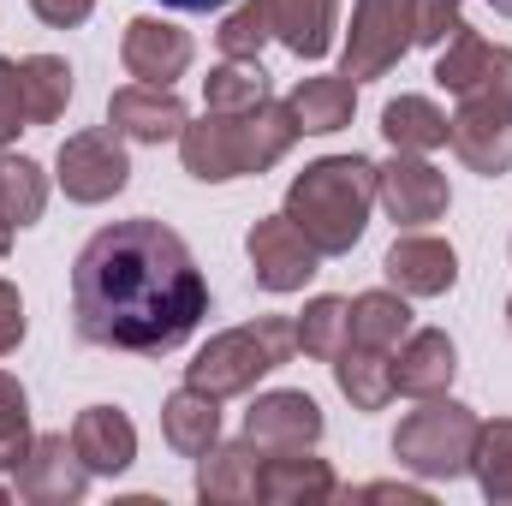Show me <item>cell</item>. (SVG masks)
<instances>
[{"mask_svg": "<svg viewBox=\"0 0 512 506\" xmlns=\"http://www.w3.org/2000/svg\"><path fill=\"white\" fill-rule=\"evenodd\" d=\"M209 316V280L167 221H114L72 262V328L108 352H179Z\"/></svg>", "mask_w": 512, "mask_h": 506, "instance_id": "1", "label": "cell"}, {"mask_svg": "<svg viewBox=\"0 0 512 506\" xmlns=\"http://www.w3.org/2000/svg\"><path fill=\"white\" fill-rule=\"evenodd\" d=\"M298 137L304 131L292 120V108L268 96L251 114H203L197 126H185L179 131V161L191 179L227 185V179H256V173L280 167Z\"/></svg>", "mask_w": 512, "mask_h": 506, "instance_id": "2", "label": "cell"}, {"mask_svg": "<svg viewBox=\"0 0 512 506\" xmlns=\"http://www.w3.org/2000/svg\"><path fill=\"white\" fill-rule=\"evenodd\" d=\"M376 209V161L364 155H322L286 185V221L322 256H346Z\"/></svg>", "mask_w": 512, "mask_h": 506, "instance_id": "3", "label": "cell"}, {"mask_svg": "<svg viewBox=\"0 0 512 506\" xmlns=\"http://www.w3.org/2000/svg\"><path fill=\"white\" fill-rule=\"evenodd\" d=\"M292 352H298L292 316H256L245 328L215 334V340L185 364V381L203 387V393H215V399H239V393H251L262 376H274L280 364H292Z\"/></svg>", "mask_w": 512, "mask_h": 506, "instance_id": "4", "label": "cell"}, {"mask_svg": "<svg viewBox=\"0 0 512 506\" xmlns=\"http://www.w3.org/2000/svg\"><path fill=\"white\" fill-rule=\"evenodd\" d=\"M477 435H483V417L447 393L423 399L417 411L399 417L393 429V459L399 471L423 477V483H453L471 471V453H477Z\"/></svg>", "mask_w": 512, "mask_h": 506, "instance_id": "5", "label": "cell"}, {"mask_svg": "<svg viewBox=\"0 0 512 506\" xmlns=\"http://www.w3.org/2000/svg\"><path fill=\"white\" fill-rule=\"evenodd\" d=\"M447 143L483 179L512 173V48H501L495 66L459 96V114L447 120Z\"/></svg>", "mask_w": 512, "mask_h": 506, "instance_id": "6", "label": "cell"}, {"mask_svg": "<svg viewBox=\"0 0 512 506\" xmlns=\"http://www.w3.org/2000/svg\"><path fill=\"white\" fill-rule=\"evenodd\" d=\"M54 179L72 203H108L131 185V155H126V137L114 126H90V131H72L54 155Z\"/></svg>", "mask_w": 512, "mask_h": 506, "instance_id": "7", "label": "cell"}, {"mask_svg": "<svg viewBox=\"0 0 512 506\" xmlns=\"http://www.w3.org/2000/svg\"><path fill=\"white\" fill-rule=\"evenodd\" d=\"M411 0H358L352 6V30H346V54H340V72L352 84H370L387 78L405 48H411Z\"/></svg>", "mask_w": 512, "mask_h": 506, "instance_id": "8", "label": "cell"}, {"mask_svg": "<svg viewBox=\"0 0 512 506\" xmlns=\"http://www.w3.org/2000/svg\"><path fill=\"white\" fill-rule=\"evenodd\" d=\"M376 203L387 209L393 227L417 233V227H429V221H441L453 209V185H447L441 167H429V155L393 149L382 167H376Z\"/></svg>", "mask_w": 512, "mask_h": 506, "instance_id": "9", "label": "cell"}, {"mask_svg": "<svg viewBox=\"0 0 512 506\" xmlns=\"http://www.w3.org/2000/svg\"><path fill=\"white\" fill-rule=\"evenodd\" d=\"M245 256H251V274L262 292H304L322 268V251L286 215H262L245 233Z\"/></svg>", "mask_w": 512, "mask_h": 506, "instance_id": "10", "label": "cell"}, {"mask_svg": "<svg viewBox=\"0 0 512 506\" xmlns=\"http://www.w3.org/2000/svg\"><path fill=\"white\" fill-rule=\"evenodd\" d=\"M191 60H197L191 30H179V24H167V18H155V12L131 18L126 36H120V66H126L137 84H167V90H173V84L191 72Z\"/></svg>", "mask_w": 512, "mask_h": 506, "instance_id": "11", "label": "cell"}, {"mask_svg": "<svg viewBox=\"0 0 512 506\" xmlns=\"http://www.w3.org/2000/svg\"><path fill=\"white\" fill-rule=\"evenodd\" d=\"M328 429L322 405L304 393V387H274V393H256L251 411H245V441L268 447V453H286V447H316Z\"/></svg>", "mask_w": 512, "mask_h": 506, "instance_id": "12", "label": "cell"}, {"mask_svg": "<svg viewBox=\"0 0 512 506\" xmlns=\"http://www.w3.org/2000/svg\"><path fill=\"white\" fill-rule=\"evenodd\" d=\"M12 477H18V495L30 506H78L90 489V465L78 459V447L66 435H36Z\"/></svg>", "mask_w": 512, "mask_h": 506, "instance_id": "13", "label": "cell"}, {"mask_svg": "<svg viewBox=\"0 0 512 506\" xmlns=\"http://www.w3.org/2000/svg\"><path fill=\"white\" fill-rule=\"evenodd\" d=\"M382 274L393 292L405 298H441L459 286V251L447 239H429V233H405L393 239V251L382 256Z\"/></svg>", "mask_w": 512, "mask_h": 506, "instance_id": "14", "label": "cell"}, {"mask_svg": "<svg viewBox=\"0 0 512 506\" xmlns=\"http://www.w3.org/2000/svg\"><path fill=\"white\" fill-rule=\"evenodd\" d=\"M108 126L131 143H167V137H179L191 126V114L167 84H126V90L108 96Z\"/></svg>", "mask_w": 512, "mask_h": 506, "instance_id": "15", "label": "cell"}, {"mask_svg": "<svg viewBox=\"0 0 512 506\" xmlns=\"http://www.w3.org/2000/svg\"><path fill=\"white\" fill-rule=\"evenodd\" d=\"M72 447L90 465V477H126L137 465V423L120 405H84L72 423Z\"/></svg>", "mask_w": 512, "mask_h": 506, "instance_id": "16", "label": "cell"}, {"mask_svg": "<svg viewBox=\"0 0 512 506\" xmlns=\"http://www.w3.org/2000/svg\"><path fill=\"white\" fill-rule=\"evenodd\" d=\"M340 495V477L328 459H316L310 447H286V453H268L262 447V501L274 506H322Z\"/></svg>", "mask_w": 512, "mask_h": 506, "instance_id": "17", "label": "cell"}, {"mask_svg": "<svg viewBox=\"0 0 512 506\" xmlns=\"http://www.w3.org/2000/svg\"><path fill=\"white\" fill-rule=\"evenodd\" d=\"M197 501L209 506H251L262 501V447L256 441H215L197 459Z\"/></svg>", "mask_w": 512, "mask_h": 506, "instance_id": "18", "label": "cell"}, {"mask_svg": "<svg viewBox=\"0 0 512 506\" xmlns=\"http://www.w3.org/2000/svg\"><path fill=\"white\" fill-rule=\"evenodd\" d=\"M459 376V346L453 334L441 328H417L399 340V358H393V393H411V399H435L447 393Z\"/></svg>", "mask_w": 512, "mask_h": 506, "instance_id": "19", "label": "cell"}, {"mask_svg": "<svg viewBox=\"0 0 512 506\" xmlns=\"http://www.w3.org/2000/svg\"><path fill=\"white\" fill-rule=\"evenodd\" d=\"M161 441L179 453V459H203L215 441H221V399L203 393V387H179L161 399Z\"/></svg>", "mask_w": 512, "mask_h": 506, "instance_id": "20", "label": "cell"}, {"mask_svg": "<svg viewBox=\"0 0 512 506\" xmlns=\"http://www.w3.org/2000/svg\"><path fill=\"white\" fill-rule=\"evenodd\" d=\"M334 18H340V0H268V30L298 60H322L334 48Z\"/></svg>", "mask_w": 512, "mask_h": 506, "instance_id": "21", "label": "cell"}, {"mask_svg": "<svg viewBox=\"0 0 512 506\" xmlns=\"http://www.w3.org/2000/svg\"><path fill=\"white\" fill-rule=\"evenodd\" d=\"M286 108H292L298 131L328 137V131L352 126V114H358V84H352L346 72H340V78H298L292 96H286Z\"/></svg>", "mask_w": 512, "mask_h": 506, "instance_id": "22", "label": "cell"}, {"mask_svg": "<svg viewBox=\"0 0 512 506\" xmlns=\"http://www.w3.org/2000/svg\"><path fill=\"white\" fill-rule=\"evenodd\" d=\"M334 381H340V393L352 399V411H382L387 399H393V358L358 346V340H346V346L334 352Z\"/></svg>", "mask_w": 512, "mask_h": 506, "instance_id": "23", "label": "cell"}, {"mask_svg": "<svg viewBox=\"0 0 512 506\" xmlns=\"http://www.w3.org/2000/svg\"><path fill=\"white\" fill-rule=\"evenodd\" d=\"M411 334V304H405V292H358L352 298V334L346 340H358V346H370V352H399V340Z\"/></svg>", "mask_w": 512, "mask_h": 506, "instance_id": "24", "label": "cell"}, {"mask_svg": "<svg viewBox=\"0 0 512 506\" xmlns=\"http://www.w3.org/2000/svg\"><path fill=\"white\" fill-rule=\"evenodd\" d=\"M382 137L405 155H429V149H447V114L429 102V96H393L382 108Z\"/></svg>", "mask_w": 512, "mask_h": 506, "instance_id": "25", "label": "cell"}, {"mask_svg": "<svg viewBox=\"0 0 512 506\" xmlns=\"http://www.w3.org/2000/svg\"><path fill=\"white\" fill-rule=\"evenodd\" d=\"M48 209V173L30 155L0 149V227H36Z\"/></svg>", "mask_w": 512, "mask_h": 506, "instance_id": "26", "label": "cell"}, {"mask_svg": "<svg viewBox=\"0 0 512 506\" xmlns=\"http://www.w3.org/2000/svg\"><path fill=\"white\" fill-rule=\"evenodd\" d=\"M268 102V72L256 60H221L203 78V114H251Z\"/></svg>", "mask_w": 512, "mask_h": 506, "instance_id": "27", "label": "cell"}, {"mask_svg": "<svg viewBox=\"0 0 512 506\" xmlns=\"http://www.w3.org/2000/svg\"><path fill=\"white\" fill-rule=\"evenodd\" d=\"M298 352L304 358H316V364H334V352L346 346V334H352V298H310L304 310H298Z\"/></svg>", "mask_w": 512, "mask_h": 506, "instance_id": "28", "label": "cell"}, {"mask_svg": "<svg viewBox=\"0 0 512 506\" xmlns=\"http://www.w3.org/2000/svg\"><path fill=\"white\" fill-rule=\"evenodd\" d=\"M18 72H24V96H30L36 126H54V120L66 114L72 90H78V84H72V66H66L60 54H24Z\"/></svg>", "mask_w": 512, "mask_h": 506, "instance_id": "29", "label": "cell"}, {"mask_svg": "<svg viewBox=\"0 0 512 506\" xmlns=\"http://www.w3.org/2000/svg\"><path fill=\"white\" fill-rule=\"evenodd\" d=\"M471 477H477L483 501L512 506V417L483 423V435H477V453H471Z\"/></svg>", "mask_w": 512, "mask_h": 506, "instance_id": "30", "label": "cell"}, {"mask_svg": "<svg viewBox=\"0 0 512 506\" xmlns=\"http://www.w3.org/2000/svg\"><path fill=\"white\" fill-rule=\"evenodd\" d=\"M30 441H36V429H30V393H24L18 376L0 370V477L24 465Z\"/></svg>", "mask_w": 512, "mask_h": 506, "instance_id": "31", "label": "cell"}, {"mask_svg": "<svg viewBox=\"0 0 512 506\" xmlns=\"http://www.w3.org/2000/svg\"><path fill=\"white\" fill-rule=\"evenodd\" d=\"M268 36H274V30H268V0H245V6L227 12L221 30H215V42H221L227 60H256Z\"/></svg>", "mask_w": 512, "mask_h": 506, "instance_id": "32", "label": "cell"}, {"mask_svg": "<svg viewBox=\"0 0 512 506\" xmlns=\"http://www.w3.org/2000/svg\"><path fill=\"white\" fill-rule=\"evenodd\" d=\"M30 126H36V114H30V96H24V72H18L12 54H0V149L18 143V131Z\"/></svg>", "mask_w": 512, "mask_h": 506, "instance_id": "33", "label": "cell"}, {"mask_svg": "<svg viewBox=\"0 0 512 506\" xmlns=\"http://www.w3.org/2000/svg\"><path fill=\"white\" fill-rule=\"evenodd\" d=\"M459 24H465L459 18V0H411V36L423 48H441Z\"/></svg>", "mask_w": 512, "mask_h": 506, "instance_id": "34", "label": "cell"}, {"mask_svg": "<svg viewBox=\"0 0 512 506\" xmlns=\"http://www.w3.org/2000/svg\"><path fill=\"white\" fill-rule=\"evenodd\" d=\"M24 346V298L12 280H0V358Z\"/></svg>", "mask_w": 512, "mask_h": 506, "instance_id": "35", "label": "cell"}, {"mask_svg": "<svg viewBox=\"0 0 512 506\" xmlns=\"http://www.w3.org/2000/svg\"><path fill=\"white\" fill-rule=\"evenodd\" d=\"M30 12H36L48 30H78V24L96 12V0H30Z\"/></svg>", "mask_w": 512, "mask_h": 506, "instance_id": "36", "label": "cell"}, {"mask_svg": "<svg viewBox=\"0 0 512 506\" xmlns=\"http://www.w3.org/2000/svg\"><path fill=\"white\" fill-rule=\"evenodd\" d=\"M358 501H399V506H429V489H411V483H364Z\"/></svg>", "mask_w": 512, "mask_h": 506, "instance_id": "37", "label": "cell"}, {"mask_svg": "<svg viewBox=\"0 0 512 506\" xmlns=\"http://www.w3.org/2000/svg\"><path fill=\"white\" fill-rule=\"evenodd\" d=\"M161 6H173V12H221L233 0H161Z\"/></svg>", "mask_w": 512, "mask_h": 506, "instance_id": "38", "label": "cell"}, {"mask_svg": "<svg viewBox=\"0 0 512 506\" xmlns=\"http://www.w3.org/2000/svg\"><path fill=\"white\" fill-rule=\"evenodd\" d=\"M12 251V227H0V256Z\"/></svg>", "mask_w": 512, "mask_h": 506, "instance_id": "39", "label": "cell"}, {"mask_svg": "<svg viewBox=\"0 0 512 506\" xmlns=\"http://www.w3.org/2000/svg\"><path fill=\"white\" fill-rule=\"evenodd\" d=\"M489 6H495V12H501V18H512V0H489Z\"/></svg>", "mask_w": 512, "mask_h": 506, "instance_id": "40", "label": "cell"}, {"mask_svg": "<svg viewBox=\"0 0 512 506\" xmlns=\"http://www.w3.org/2000/svg\"><path fill=\"white\" fill-rule=\"evenodd\" d=\"M507 322H512V298H507Z\"/></svg>", "mask_w": 512, "mask_h": 506, "instance_id": "41", "label": "cell"}]
</instances>
